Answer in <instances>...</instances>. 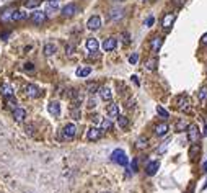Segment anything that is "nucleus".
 <instances>
[{"label":"nucleus","instance_id":"nucleus-48","mask_svg":"<svg viewBox=\"0 0 207 193\" xmlns=\"http://www.w3.org/2000/svg\"><path fill=\"white\" fill-rule=\"evenodd\" d=\"M33 129H34L33 124H28V126H26V133H28V134H33Z\"/></svg>","mask_w":207,"mask_h":193},{"label":"nucleus","instance_id":"nucleus-24","mask_svg":"<svg viewBox=\"0 0 207 193\" xmlns=\"http://www.w3.org/2000/svg\"><path fill=\"white\" fill-rule=\"evenodd\" d=\"M135 146L139 147V149H147L148 147V138L147 136H139L135 141Z\"/></svg>","mask_w":207,"mask_h":193},{"label":"nucleus","instance_id":"nucleus-43","mask_svg":"<svg viewBox=\"0 0 207 193\" xmlns=\"http://www.w3.org/2000/svg\"><path fill=\"white\" fill-rule=\"evenodd\" d=\"M166 149H168V146H166V144H162V146H160L158 149H157V152H158L160 156H162V154H165V152H166Z\"/></svg>","mask_w":207,"mask_h":193},{"label":"nucleus","instance_id":"nucleus-51","mask_svg":"<svg viewBox=\"0 0 207 193\" xmlns=\"http://www.w3.org/2000/svg\"><path fill=\"white\" fill-rule=\"evenodd\" d=\"M202 170H204V172H207V161L204 162V165H202Z\"/></svg>","mask_w":207,"mask_h":193},{"label":"nucleus","instance_id":"nucleus-47","mask_svg":"<svg viewBox=\"0 0 207 193\" xmlns=\"http://www.w3.org/2000/svg\"><path fill=\"white\" fill-rule=\"evenodd\" d=\"M130 79H132V82H134L135 85H140V80H139V77H137V75H132Z\"/></svg>","mask_w":207,"mask_h":193},{"label":"nucleus","instance_id":"nucleus-44","mask_svg":"<svg viewBox=\"0 0 207 193\" xmlns=\"http://www.w3.org/2000/svg\"><path fill=\"white\" fill-rule=\"evenodd\" d=\"M126 106H127V108H134V106H135V100L134 98H129L127 101H126Z\"/></svg>","mask_w":207,"mask_h":193},{"label":"nucleus","instance_id":"nucleus-16","mask_svg":"<svg viewBox=\"0 0 207 193\" xmlns=\"http://www.w3.org/2000/svg\"><path fill=\"white\" fill-rule=\"evenodd\" d=\"M158 169H160V161H152V162L147 164L145 174H147V175H155V174L158 172Z\"/></svg>","mask_w":207,"mask_h":193},{"label":"nucleus","instance_id":"nucleus-1","mask_svg":"<svg viewBox=\"0 0 207 193\" xmlns=\"http://www.w3.org/2000/svg\"><path fill=\"white\" fill-rule=\"evenodd\" d=\"M111 161L113 162H116L119 164V165H124V167H127L129 165V159H127V154L122 151V149H116V151H113V154H111Z\"/></svg>","mask_w":207,"mask_h":193},{"label":"nucleus","instance_id":"nucleus-41","mask_svg":"<svg viewBox=\"0 0 207 193\" xmlns=\"http://www.w3.org/2000/svg\"><path fill=\"white\" fill-rule=\"evenodd\" d=\"M129 62H130V64H137V62H139V54H137V53L130 54L129 56Z\"/></svg>","mask_w":207,"mask_h":193},{"label":"nucleus","instance_id":"nucleus-35","mask_svg":"<svg viewBox=\"0 0 207 193\" xmlns=\"http://www.w3.org/2000/svg\"><path fill=\"white\" fill-rule=\"evenodd\" d=\"M188 126H189V124L186 123V121H178L176 123V133H181V131H186V129H188Z\"/></svg>","mask_w":207,"mask_h":193},{"label":"nucleus","instance_id":"nucleus-50","mask_svg":"<svg viewBox=\"0 0 207 193\" xmlns=\"http://www.w3.org/2000/svg\"><path fill=\"white\" fill-rule=\"evenodd\" d=\"M10 36V33H3V35H2V39H7Z\"/></svg>","mask_w":207,"mask_h":193},{"label":"nucleus","instance_id":"nucleus-4","mask_svg":"<svg viewBox=\"0 0 207 193\" xmlns=\"http://www.w3.org/2000/svg\"><path fill=\"white\" fill-rule=\"evenodd\" d=\"M77 136V126L73 123H68L64 126V129H62V139H67L70 141Z\"/></svg>","mask_w":207,"mask_h":193},{"label":"nucleus","instance_id":"nucleus-38","mask_svg":"<svg viewBox=\"0 0 207 193\" xmlns=\"http://www.w3.org/2000/svg\"><path fill=\"white\" fill-rule=\"evenodd\" d=\"M11 13H13V10H7V12H3L2 15H0V20H2V21L11 20Z\"/></svg>","mask_w":207,"mask_h":193},{"label":"nucleus","instance_id":"nucleus-36","mask_svg":"<svg viewBox=\"0 0 207 193\" xmlns=\"http://www.w3.org/2000/svg\"><path fill=\"white\" fill-rule=\"evenodd\" d=\"M199 101L201 103H205L207 101V87H202L199 90Z\"/></svg>","mask_w":207,"mask_h":193},{"label":"nucleus","instance_id":"nucleus-22","mask_svg":"<svg viewBox=\"0 0 207 193\" xmlns=\"http://www.w3.org/2000/svg\"><path fill=\"white\" fill-rule=\"evenodd\" d=\"M26 18H28V13L21 12V10H13V13H11V21H21Z\"/></svg>","mask_w":207,"mask_h":193},{"label":"nucleus","instance_id":"nucleus-19","mask_svg":"<svg viewBox=\"0 0 207 193\" xmlns=\"http://www.w3.org/2000/svg\"><path fill=\"white\" fill-rule=\"evenodd\" d=\"M13 118H15V121H25V118H26V110L25 108H21V106H16V108L13 110Z\"/></svg>","mask_w":207,"mask_h":193},{"label":"nucleus","instance_id":"nucleus-18","mask_svg":"<svg viewBox=\"0 0 207 193\" xmlns=\"http://www.w3.org/2000/svg\"><path fill=\"white\" fill-rule=\"evenodd\" d=\"M0 95L3 98H8V96H13V87L10 84H2L0 85Z\"/></svg>","mask_w":207,"mask_h":193},{"label":"nucleus","instance_id":"nucleus-54","mask_svg":"<svg viewBox=\"0 0 207 193\" xmlns=\"http://www.w3.org/2000/svg\"><path fill=\"white\" fill-rule=\"evenodd\" d=\"M49 2H59V0H49Z\"/></svg>","mask_w":207,"mask_h":193},{"label":"nucleus","instance_id":"nucleus-12","mask_svg":"<svg viewBox=\"0 0 207 193\" xmlns=\"http://www.w3.org/2000/svg\"><path fill=\"white\" fill-rule=\"evenodd\" d=\"M98 93L101 96V100H105V101H109L113 98V92H111V88H109L108 85H101V87L98 88Z\"/></svg>","mask_w":207,"mask_h":193},{"label":"nucleus","instance_id":"nucleus-46","mask_svg":"<svg viewBox=\"0 0 207 193\" xmlns=\"http://www.w3.org/2000/svg\"><path fill=\"white\" fill-rule=\"evenodd\" d=\"M122 41H124V44H127L129 43V33H122Z\"/></svg>","mask_w":207,"mask_h":193},{"label":"nucleus","instance_id":"nucleus-2","mask_svg":"<svg viewBox=\"0 0 207 193\" xmlns=\"http://www.w3.org/2000/svg\"><path fill=\"white\" fill-rule=\"evenodd\" d=\"M176 106H178V110L183 111V113H191V110H193V105H191V101H189V98H188L186 95L178 96Z\"/></svg>","mask_w":207,"mask_h":193},{"label":"nucleus","instance_id":"nucleus-55","mask_svg":"<svg viewBox=\"0 0 207 193\" xmlns=\"http://www.w3.org/2000/svg\"><path fill=\"white\" fill-rule=\"evenodd\" d=\"M205 74H207V66H205Z\"/></svg>","mask_w":207,"mask_h":193},{"label":"nucleus","instance_id":"nucleus-30","mask_svg":"<svg viewBox=\"0 0 207 193\" xmlns=\"http://www.w3.org/2000/svg\"><path fill=\"white\" fill-rule=\"evenodd\" d=\"M98 88H100V85L96 84V82H88V84H87V92L91 93V95L98 92Z\"/></svg>","mask_w":207,"mask_h":193},{"label":"nucleus","instance_id":"nucleus-7","mask_svg":"<svg viewBox=\"0 0 207 193\" xmlns=\"http://www.w3.org/2000/svg\"><path fill=\"white\" fill-rule=\"evenodd\" d=\"M153 133H155V136H158V138H163V136L168 134V124H166L165 121L157 123L153 126Z\"/></svg>","mask_w":207,"mask_h":193},{"label":"nucleus","instance_id":"nucleus-33","mask_svg":"<svg viewBox=\"0 0 207 193\" xmlns=\"http://www.w3.org/2000/svg\"><path fill=\"white\" fill-rule=\"evenodd\" d=\"M118 123H119V126L122 128V129L129 126V120H127L124 115H119V116H118Z\"/></svg>","mask_w":207,"mask_h":193},{"label":"nucleus","instance_id":"nucleus-25","mask_svg":"<svg viewBox=\"0 0 207 193\" xmlns=\"http://www.w3.org/2000/svg\"><path fill=\"white\" fill-rule=\"evenodd\" d=\"M108 115H109V118H118L119 116V108H118L116 103L108 105Z\"/></svg>","mask_w":207,"mask_h":193},{"label":"nucleus","instance_id":"nucleus-9","mask_svg":"<svg viewBox=\"0 0 207 193\" xmlns=\"http://www.w3.org/2000/svg\"><path fill=\"white\" fill-rule=\"evenodd\" d=\"M188 154H189L191 162H196L197 159H199V156H201V146H199V143L191 144V147H189V151H188Z\"/></svg>","mask_w":207,"mask_h":193},{"label":"nucleus","instance_id":"nucleus-6","mask_svg":"<svg viewBox=\"0 0 207 193\" xmlns=\"http://www.w3.org/2000/svg\"><path fill=\"white\" fill-rule=\"evenodd\" d=\"M175 20H176V15L175 13H166L163 18H162V28H163L165 31H170L171 26H173V23H175Z\"/></svg>","mask_w":207,"mask_h":193},{"label":"nucleus","instance_id":"nucleus-32","mask_svg":"<svg viewBox=\"0 0 207 193\" xmlns=\"http://www.w3.org/2000/svg\"><path fill=\"white\" fill-rule=\"evenodd\" d=\"M122 10H113V12H111V15H109V18H111L113 21H116V20H119V18H122Z\"/></svg>","mask_w":207,"mask_h":193},{"label":"nucleus","instance_id":"nucleus-31","mask_svg":"<svg viewBox=\"0 0 207 193\" xmlns=\"http://www.w3.org/2000/svg\"><path fill=\"white\" fill-rule=\"evenodd\" d=\"M41 5V0H25V7L26 8H36Z\"/></svg>","mask_w":207,"mask_h":193},{"label":"nucleus","instance_id":"nucleus-56","mask_svg":"<svg viewBox=\"0 0 207 193\" xmlns=\"http://www.w3.org/2000/svg\"><path fill=\"white\" fill-rule=\"evenodd\" d=\"M116 2H121V0H116Z\"/></svg>","mask_w":207,"mask_h":193},{"label":"nucleus","instance_id":"nucleus-40","mask_svg":"<svg viewBox=\"0 0 207 193\" xmlns=\"http://www.w3.org/2000/svg\"><path fill=\"white\" fill-rule=\"evenodd\" d=\"M153 25H155V16H153V15H150V16H148V18L145 20V26L152 28Z\"/></svg>","mask_w":207,"mask_h":193},{"label":"nucleus","instance_id":"nucleus-28","mask_svg":"<svg viewBox=\"0 0 207 193\" xmlns=\"http://www.w3.org/2000/svg\"><path fill=\"white\" fill-rule=\"evenodd\" d=\"M157 64H158V61H157V58H150V59H147L145 61V69L147 71H155L157 69Z\"/></svg>","mask_w":207,"mask_h":193},{"label":"nucleus","instance_id":"nucleus-10","mask_svg":"<svg viewBox=\"0 0 207 193\" xmlns=\"http://www.w3.org/2000/svg\"><path fill=\"white\" fill-rule=\"evenodd\" d=\"M100 26H101V16H98V15L90 16V20H88V23H87L88 30L95 31V30H100Z\"/></svg>","mask_w":207,"mask_h":193},{"label":"nucleus","instance_id":"nucleus-13","mask_svg":"<svg viewBox=\"0 0 207 193\" xmlns=\"http://www.w3.org/2000/svg\"><path fill=\"white\" fill-rule=\"evenodd\" d=\"M100 136H101L100 128H96V126L88 128V131H87V139H88V141H98Z\"/></svg>","mask_w":207,"mask_h":193},{"label":"nucleus","instance_id":"nucleus-5","mask_svg":"<svg viewBox=\"0 0 207 193\" xmlns=\"http://www.w3.org/2000/svg\"><path fill=\"white\" fill-rule=\"evenodd\" d=\"M46 20H48V15H46V12H41V10H34V12L31 13V21L34 25H43L46 23Z\"/></svg>","mask_w":207,"mask_h":193},{"label":"nucleus","instance_id":"nucleus-21","mask_svg":"<svg viewBox=\"0 0 207 193\" xmlns=\"http://www.w3.org/2000/svg\"><path fill=\"white\" fill-rule=\"evenodd\" d=\"M113 129V120H109V118H103L101 123H100V131L105 133V131H111Z\"/></svg>","mask_w":207,"mask_h":193},{"label":"nucleus","instance_id":"nucleus-23","mask_svg":"<svg viewBox=\"0 0 207 193\" xmlns=\"http://www.w3.org/2000/svg\"><path fill=\"white\" fill-rule=\"evenodd\" d=\"M162 44H163V39L160 38V36H155L152 41H150V48H152V51H160V48H162Z\"/></svg>","mask_w":207,"mask_h":193},{"label":"nucleus","instance_id":"nucleus-3","mask_svg":"<svg viewBox=\"0 0 207 193\" xmlns=\"http://www.w3.org/2000/svg\"><path fill=\"white\" fill-rule=\"evenodd\" d=\"M188 138H189V143L194 144V143H199V139H201V131H199V128L196 126V124H189L188 126Z\"/></svg>","mask_w":207,"mask_h":193},{"label":"nucleus","instance_id":"nucleus-17","mask_svg":"<svg viewBox=\"0 0 207 193\" xmlns=\"http://www.w3.org/2000/svg\"><path fill=\"white\" fill-rule=\"evenodd\" d=\"M48 111L51 113L52 116H60V103L59 101H51V103L48 105Z\"/></svg>","mask_w":207,"mask_h":193},{"label":"nucleus","instance_id":"nucleus-20","mask_svg":"<svg viewBox=\"0 0 207 193\" xmlns=\"http://www.w3.org/2000/svg\"><path fill=\"white\" fill-rule=\"evenodd\" d=\"M87 49L90 51V53H96V51L100 49V43H98V39H95V38H88V39H87Z\"/></svg>","mask_w":207,"mask_h":193},{"label":"nucleus","instance_id":"nucleus-27","mask_svg":"<svg viewBox=\"0 0 207 193\" xmlns=\"http://www.w3.org/2000/svg\"><path fill=\"white\" fill-rule=\"evenodd\" d=\"M91 74V67L90 66H83L77 69V77H88Z\"/></svg>","mask_w":207,"mask_h":193},{"label":"nucleus","instance_id":"nucleus-29","mask_svg":"<svg viewBox=\"0 0 207 193\" xmlns=\"http://www.w3.org/2000/svg\"><path fill=\"white\" fill-rule=\"evenodd\" d=\"M7 101H5V106H7L8 110L13 111L16 108V100H15V96H8V98H5Z\"/></svg>","mask_w":207,"mask_h":193},{"label":"nucleus","instance_id":"nucleus-39","mask_svg":"<svg viewBox=\"0 0 207 193\" xmlns=\"http://www.w3.org/2000/svg\"><path fill=\"white\" fill-rule=\"evenodd\" d=\"M130 170H132V172H137V170H139V157H135L134 161H132V164H130Z\"/></svg>","mask_w":207,"mask_h":193},{"label":"nucleus","instance_id":"nucleus-53","mask_svg":"<svg viewBox=\"0 0 207 193\" xmlns=\"http://www.w3.org/2000/svg\"><path fill=\"white\" fill-rule=\"evenodd\" d=\"M205 188H207V182H205V185H204V188H202V190H205Z\"/></svg>","mask_w":207,"mask_h":193},{"label":"nucleus","instance_id":"nucleus-34","mask_svg":"<svg viewBox=\"0 0 207 193\" xmlns=\"http://www.w3.org/2000/svg\"><path fill=\"white\" fill-rule=\"evenodd\" d=\"M157 115H158L160 118H165V120H166V118H170V113L166 111L163 106H160V105L157 106Z\"/></svg>","mask_w":207,"mask_h":193},{"label":"nucleus","instance_id":"nucleus-14","mask_svg":"<svg viewBox=\"0 0 207 193\" xmlns=\"http://www.w3.org/2000/svg\"><path fill=\"white\" fill-rule=\"evenodd\" d=\"M78 12V7L75 3H68V5H65L64 8H62V16H73Z\"/></svg>","mask_w":207,"mask_h":193},{"label":"nucleus","instance_id":"nucleus-42","mask_svg":"<svg viewBox=\"0 0 207 193\" xmlns=\"http://www.w3.org/2000/svg\"><path fill=\"white\" fill-rule=\"evenodd\" d=\"M23 69H25L26 72H33L34 71V64H33V62H26V64L23 66Z\"/></svg>","mask_w":207,"mask_h":193},{"label":"nucleus","instance_id":"nucleus-26","mask_svg":"<svg viewBox=\"0 0 207 193\" xmlns=\"http://www.w3.org/2000/svg\"><path fill=\"white\" fill-rule=\"evenodd\" d=\"M57 51V48H56V44L54 43H48V44H44V49H43V53H44V56H52L54 53Z\"/></svg>","mask_w":207,"mask_h":193},{"label":"nucleus","instance_id":"nucleus-52","mask_svg":"<svg viewBox=\"0 0 207 193\" xmlns=\"http://www.w3.org/2000/svg\"><path fill=\"white\" fill-rule=\"evenodd\" d=\"M202 134H204V136H207V124L204 126V131H202Z\"/></svg>","mask_w":207,"mask_h":193},{"label":"nucleus","instance_id":"nucleus-11","mask_svg":"<svg viewBox=\"0 0 207 193\" xmlns=\"http://www.w3.org/2000/svg\"><path fill=\"white\" fill-rule=\"evenodd\" d=\"M70 98H72V105L73 106H80L82 101H83V95H82L80 90L73 88V90H70Z\"/></svg>","mask_w":207,"mask_h":193},{"label":"nucleus","instance_id":"nucleus-45","mask_svg":"<svg viewBox=\"0 0 207 193\" xmlns=\"http://www.w3.org/2000/svg\"><path fill=\"white\" fill-rule=\"evenodd\" d=\"M65 51H67V54H68V56H70V54H72V51H75V48H73V46H72V44H68V46L65 48Z\"/></svg>","mask_w":207,"mask_h":193},{"label":"nucleus","instance_id":"nucleus-15","mask_svg":"<svg viewBox=\"0 0 207 193\" xmlns=\"http://www.w3.org/2000/svg\"><path fill=\"white\" fill-rule=\"evenodd\" d=\"M118 48V39L116 38H106L103 41V49L105 51H114Z\"/></svg>","mask_w":207,"mask_h":193},{"label":"nucleus","instance_id":"nucleus-37","mask_svg":"<svg viewBox=\"0 0 207 193\" xmlns=\"http://www.w3.org/2000/svg\"><path fill=\"white\" fill-rule=\"evenodd\" d=\"M82 113H80V106H72V118L73 120H80Z\"/></svg>","mask_w":207,"mask_h":193},{"label":"nucleus","instance_id":"nucleus-8","mask_svg":"<svg viewBox=\"0 0 207 193\" xmlns=\"http://www.w3.org/2000/svg\"><path fill=\"white\" fill-rule=\"evenodd\" d=\"M25 92L30 98H38V96H41V90H39V87L34 85V84H28L25 87Z\"/></svg>","mask_w":207,"mask_h":193},{"label":"nucleus","instance_id":"nucleus-49","mask_svg":"<svg viewBox=\"0 0 207 193\" xmlns=\"http://www.w3.org/2000/svg\"><path fill=\"white\" fill-rule=\"evenodd\" d=\"M201 43H202V44H207V33H204V35H202V38H201Z\"/></svg>","mask_w":207,"mask_h":193}]
</instances>
